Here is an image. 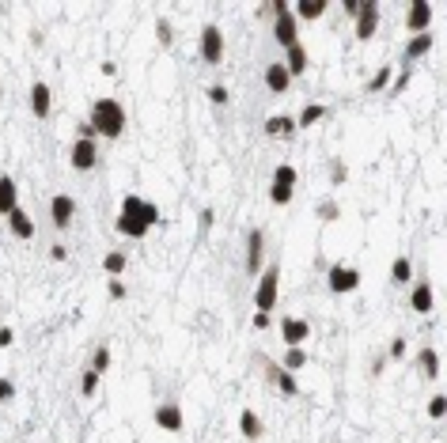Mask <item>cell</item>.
Segmentation results:
<instances>
[{"instance_id": "obj_35", "label": "cell", "mask_w": 447, "mask_h": 443, "mask_svg": "<svg viewBox=\"0 0 447 443\" xmlns=\"http://www.w3.org/2000/svg\"><path fill=\"white\" fill-rule=\"evenodd\" d=\"M315 216H319L322 224H333V220L341 216V209H338V201H322L319 209H315Z\"/></svg>"}, {"instance_id": "obj_26", "label": "cell", "mask_w": 447, "mask_h": 443, "mask_svg": "<svg viewBox=\"0 0 447 443\" xmlns=\"http://www.w3.org/2000/svg\"><path fill=\"white\" fill-rule=\"evenodd\" d=\"M239 432H243V439H262V417L254 409H243L239 413Z\"/></svg>"}, {"instance_id": "obj_31", "label": "cell", "mask_w": 447, "mask_h": 443, "mask_svg": "<svg viewBox=\"0 0 447 443\" xmlns=\"http://www.w3.org/2000/svg\"><path fill=\"white\" fill-rule=\"evenodd\" d=\"M425 413L432 421H443L447 417V394H432V398H428V405H425Z\"/></svg>"}, {"instance_id": "obj_21", "label": "cell", "mask_w": 447, "mask_h": 443, "mask_svg": "<svg viewBox=\"0 0 447 443\" xmlns=\"http://www.w3.org/2000/svg\"><path fill=\"white\" fill-rule=\"evenodd\" d=\"M12 209H20V186L12 175H0V212L8 216Z\"/></svg>"}, {"instance_id": "obj_33", "label": "cell", "mask_w": 447, "mask_h": 443, "mask_svg": "<svg viewBox=\"0 0 447 443\" xmlns=\"http://www.w3.org/2000/svg\"><path fill=\"white\" fill-rule=\"evenodd\" d=\"M106 367H110V348H106V345H99V348H95V356H91V372L106 375Z\"/></svg>"}, {"instance_id": "obj_47", "label": "cell", "mask_w": 447, "mask_h": 443, "mask_svg": "<svg viewBox=\"0 0 447 443\" xmlns=\"http://www.w3.org/2000/svg\"><path fill=\"white\" fill-rule=\"evenodd\" d=\"M0 443H4V439H0Z\"/></svg>"}, {"instance_id": "obj_13", "label": "cell", "mask_w": 447, "mask_h": 443, "mask_svg": "<svg viewBox=\"0 0 447 443\" xmlns=\"http://www.w3.org/2000/svg\"><path fill=\"white\" fill-rule=\"evenodd\" d=\"M50 216H53V228H57V231H69L72 228V216H76V201H72L69 193H53Z\"/></svg>"}, {"instance_id": "obj_29", "label": "cell", "mask_w": 447, "mask_h": 443, "mask_svg": "<svg viewBox=\"0 0 447 443\" xmlns=\"http://www.w3.org/2000/svg\"><path fill=\"white\" fill-rule=\"evenodd\" d=\"M125 250H110L106 258H102V273H110V277H118V273H125Z\"/></svg>"}, {"instance_id": "obj_22", "label": "cell", "mask_w": 447, "mask_h": 443, "mask_svg": "<svg viewBox=\"0 0 447 443\" xmlns=\"http://www.w3.org/2000/svg\"><path fill=\"white\" fill-rule=\"evenodd\" d=\"M8 228H12L15 239H34V220H31L23 209H12V212H8Z\"/></svg>"}, {"instance_id": "obj_32", "label": "cell", "mask_w": 447, "mask_h": 443, "mask_svg": "<svg viewBox=\"0 0 447 443\" xmlns=\"http://www.w3.org/2000/svg\"><path fill=\"white\" fill-rule=\"evenodd\" d=\"M95 390H99V372H91V367H88V372L80 375V394H83V398H91Z\"/></svg>"}, {"instance_id": "obj_3", "label": "cell", "mask_w": 447, "mask_h": 443, "mask_svg": "<svg viewBox=\"0 0 447 443\" xmlns=\"http://www.w3.org/2000/svg\"><path fill=\"white\" fill-rule=\"evenodd\" d=\"M296 167L292 163H277V171H273V182H269V201L277 205V209H284L288 201H292V193H296Z\"/></svg>"}, {"instance_id": "obj_41", "label": "cell", "mask_w": 447, "mask_h": 443, "mask_svg": "<svg viewBox=\"0 0 447 443\" xmlns=\"http://www.w3.org/2000/svg\"><path fill=\"white\" fill-rule=\"evenodd\" d=\"M387 356H390V360H402V356H406V337H402V334H398L394 341H390V348H387Z\"/></svg>"}, {"instance_id": "obj_38", "label": "cell", "mask_w": 447, "mask_h": 443, "mask_svg": "<svg viewBox=\"0 0 447 443\" xmlns=\"http://www.w3.org/2000/svg\"><path fill=\"white\" fill-rule=\"evenodd\" d=\"M205 95H209L212 107H224V102H228V88H224V83H209V88H205Z\"/></svg>"}, {"instance_id": "obj_42", "label": "cell", "mask_w": 447, "mask_h": 443, "mask_svg": "<svg viewBox=\"0 0 447 443\" xmlns=\"http://www.w3.org/2000/svg\"><path fill=\"white\" fill-rule=\"evenodd\" d=\"M106 292H110V299H125V296H129V288H125V285H122V280H118V277H110Z\"/></svg>"}, {"instance_id": "obj_34", "label": "cell", "mask_w": 447, "mask_h": 443, "mask_svg": "<svg viewBox=\"0 0 447 443\" xmlns=\"http://www.w3.org/2000/svg\"><path fill=\"white\" fill-rule=\"evenodd\" d=\"M390 80H394V72H390V69H379L376 76L368 80V88H364V91H383V88H390Z\"/></svg>"}, {"instance_id": "obj_1", "label": "cell", "mask_w": 447, "mask_h": 443, "mask_svg": "<svg viewBox=\"0 0 447 443\" xmlns=\"http://www.w3.org/2000/svg\"><path fill=\"white\" fill-rule=\"evenodd\" d=\"M91 129H95V137H106V140H118L125 133V107L118 99H95L91 102Z\"/></svg>"}, {"instance_id": "obj_15", "label": "cell", "mask_w": 447, "mask_h": 443, "mask_svg": "<svg viewBox=\"0 0 447 443\" xmlns=\"http://www.w3.org/2000/svg\"><path fill=\"white\" fill-rule=\"evenodd\" d=\"M50 110H53V91H50V83H46V80H34V83H31V114L39 118V121H46V118H50Z\"/></svg>"}, {"instance_id": "obj_14", "label": "cell", "mask_w": 447, "mask_h": 443, "mask_svg": "<svg viewBox=\"0 0 447 443\" xmlns=\"http://www.w3.org/2000/svg\"><path fill=\"white\" fill-rule=\"evenodd\" d=\"M156 424H160L163 432H182V424H186V417H182V405L179 402H160L156 405Z\"/></svg>"}, {"instance_id": "obj_4", "label": "cell", "mask_w": 447, "mask_h": 443, "mask_svg": "<svg viewBox=\"0 0 447 443\" xmlns=\"http://www.w3.org/2000/svg\"><path fill=\"white\" fill-rule=\"evenodd\" d=\"M326 288L333 296H349V292L360 288V269L357 266H345V261H333L330 273H326Z\"/></svg>"}, {"instance_id": "obj_7", "label": "cell", "mask_w": 447, "mask_h": 443, "mask_svg": "<svg viewBox=\"0 0 447 443\" xmlns=\"http://www.w3.org/2000/svg\"><path fill=\"white\" fill-rule=\"evenodd\" d=\"M266 269V231L254 228L247 235V273L250 277H262Z\"/></svg>"}, {"instance_id": "obj_8", "label": "cell", "mask_w": 447, "mask_h": 443, "mask_svg": "<svg viewBox=\"0 0 447 443\" xmlns=\"http://www.w3.org/2000/svg\"><path fill=\"white\" fill-rule=\"evenodd\" d=\"M379 31V4L376 0H360V12H357V42H371Z\"/></svg>"}, {"instance_id": "obj_5", "label": "cell", "mask_w": 447, "mask_h": 443, "mask_svg": "<svg viewBox=\"0 0 447 443\" xmlns=\"http://www.w3.org/2000/svg\"><path fill=\"white\" fill-rule=\"evenodd\" d=\"M198 50H201V61H205V64H220V61H224V31H220L216 23H205V27H201Z\"/></svg>"}, {"instance_id": "obj_12", "label": "cell", "mask_w": 447, "mask_h": 443, "mask_svg": "<svg viewBox=\"0 0 447 443\" xmlns=\"http://www.w3.org/2000/svg\"><path fill=\"white\" fill-rule=\"evenodd\" d=\"M281 337H284V348H303V341L311 337V326H307V318L284 315L281 318Z\"/></svg>"}, {"instance_id": "obj_36", "label": "cell", "mask_w": 447, "mask_h": 443, "mask_svg": "<svg viewBox=\"0 0 447 443\" xmlns=\"http://www.w3.org/2000/svg\"><path fill=\"white\" fill-rule=\"evenodd\" d=\"M345 178H349L345 159H330V182H333V186H345Z\"/></svg>"}, {"instance_id": "obj_28", "label": "cell", "mask_w": 447, "mask_h": 443, "mask_svg": "<svg viewBox=\"0 0 447 443\" xmlns=\"http://www.w3.org/2000/svg\"><path fill=\"white\" fill-rule=\"evenodd\" d=\"M390 280H394V285H406V280H413V261H409L406 254H398V258L390 261Z\"/></svg>"}, {"instance_id": "obj_20", "label": "cell", "mask_w": 447, "mask_h": 443, "mask_svg": "<svg viewBox=\"0 0 447 443\" xmlns=\"http://www.w3.org/2000/svg\"><path fill=\"white\" fill-rule=\"evenodd\" d=\"M307 64H311V57H307V46L303 42H296V46H288V50H284V69L292 72V80L303 76Z\"/></svg>"}, {"instance_id": "obj_30", "label": "cell", "mask_w": 447, "mask_h": 443, "mask_svg": "<svg viewBox=\"0 0 447 443\" xmlns=\"http://www.w3.org/2000/svg\"><path fill=\"white\" fill-rule=\"evenodd\" d=\"M281 367H284V372H300V367H307V353H303V348H284V360H281Z\"/></svg>"}, {"instance_id": "obj_39", "label": "cell", "mask_w": 447, "mask_h": 443, "mask_svg": "<svg viewBox=\"0 0 447 443\" xmlns=\"http://www.w3.org/2000/svg\"><path fill=\"white\" fill-rule=\"evenodd\" d=\"M406 83H409V64H406L402 72H398L394 80H390V95H402V91H406Z\"/></svg>"}, {"instance_id": "obj_2", "label": "cell", "mask_w": 447, "mask_h": 443, "mask_svg": "<svg viewBox=\"0 0 447 443\" xmlns=\"http://www.w3.org/2000/svg\"><path fill=\"white\" fill-rule=\"evenodd\" d=\"M277 296H281V266H266L262 277H258V285H254V311L273 315Z\"/></svg>"}, {"instance_id": "obj_18", "label": "cell", "mask_w": 447, "mask_h": 443, "mask_svg": "<svg viewBox=\"0 0 447 443\" xmlns=\"http://www.w3.org/2000/svg\"><path fill=\"white\" fill-rule=\"evenodd\" d=\"M436 46V34L432 31H425V34H409V42H406V53H402V61H421L428 50Z\"/></svg>"}, {"instance_id": "obj_11", "label": "cell", "mask_w": 447, "mask_h": 443, "mask_svg": "<svg viewBox=\"0 0 447 443\" xmlns=\"http://www.w3.org/2000/svg\"><path fill=\"white\" fill-rule=\"evenodd\" d=\"M258 360H262L266 375L277 383V390H281L284 398H296V394H300V383H296V375H292V372H284V367H281V364H273L269 356H258Z\"/></svg>"}, {"instance_id": "obj_23", "label": "cell", "mask_w": 447, "mask_h": 443, "mask_svg": "<svg viewBox=\"0 0 447 443\" xmlns=\"http://www.w3.org/2000/svg\"><path fill=\"white\" fill-rule=\"evenodd\" d=\"M417 367H421L425 379H440V353H436L432 345H425L421 353H417Z\"/></svg>"}, {"instance_id": "obj_27", "label": "cell", "mask_w": 447, "mask_h": 443, "mask_svg": "<svg viewBox=\"0 0 447 443\" xmlns=\"http://www.w3.org/2000/svg\"><path fill=\"white\" fill-rule=\"evenodd\" d=\"M322 118H326V107H322V102H307L300 114H296V125H300V129H311V125H319Z\"/></svg>"}, {"instance_id": "obj_9", "label": "cell", "mask_w": 447, "mask_h": 443, "mask_svg": "<svg viewBox=\"0 0 447 443\" xmlns=\"http://www.w3.org/2000/svg\"><path fill=\"white\" fill-rule=\"evenodd\" d=\"M122 212H129V216H141V220L148 224V228H156V224H163V216H160V205L144 201V197H137V193H125V197H122Z\"/></svg>"}, {"instance_id": "obj_16", "label": "cell", "mask_w": 447, "mask_h": 443, "mask_svg": "<svg viewBox=\"0 0 447 443\" xmlns=\"http://www.w3.org/2000/svg\"><path fill=\"white\" fill-rule=\"evenodd\" d=\"M266 88L273 91V95H288V88H292V72L284 69V61H269L266 64Z\"/></svg>"}, {"instance_id": "obj_24", "label": "cell", "mask_w": 447, "mask_h": 443, "mask_svg": "<svg viewBox=\"0 0 447 443\" xmlns=\"http://www.w3.org/2000/svg\"><path fill=\"white\" fill-rule=\"evenodd\" d=\"M296 114H273V118H266V133L269 137H292L296 133Z\"/></svg>"}, {"instance_id": "obj_10", "label": "cell", "mask_w": 447, "mask_h": 443, "mask_svg": "<svg viewBox=\"0 0 447 443\" xmlns=\"http://www.w3.org/2000/svg\"><path fill=\"white\" fill-rule=\"evenodd\" d=\"M432 20H436V12H432L428 0H409V12H406V31L409 34H425L428 27H432Z\"/></svg>"}, {"instance_id": "obj_45", "label": "cell", "mask_w": 447, "mask_h": 443, "mask_svg": "<svg viewBox=\"0 0 447 443\" xmlns=\"http://www.w3.org/2000/svg\"><path fill=\"white\" fill-rule=\"evenodd\" d=\"M212 220H216V216H212V209H201V231H209Z\"/></svg>"}, {"instance_id": "obj_6", "label": "cell", "mask_w": 447, "mask_h": 443, "mask_svg": "<svg viewBox=\"0 0 447 443\" xmlns=\"http://www.w3.org/2000/svg\"><path fill=\"white\" fill-rule=\"evenodd\" d=\"M69 163H72V171H95V163H99V140L76 137V140H72V148H69Z\"/></svg>"}, {"instance_id": "obj_17", "label": "cell", "mask_w": 447, "mask_h": 443, "mask_svg": "<svg viewBox=\"0 0 447 443\" xmlns=\"http://www.w3.org/2000/svg\"><path fill=\"white\" fill-rule=\"evenodd\" d=\"M409 307H413L417 315H428V311L436 307V296H432V285H428V280H417V285L409 288Z\"/></svg>"}, {"instance_id": "obj_46", "label": "cell", "mask_w": 447, "mask_h": 443, "mask_svg": "<svg viewBox=\"0 0 447 443\" xmlns=\"http://www.w3.org/2000/svg\"><path fill=\"white\" fill-rule=\"evenodd\" d=\"M50 258H53V261H64V258H69V250H64V247H53Z\"/></svg>"}, {"instance_id": "obj_44", "label": "cell", "mask_w": 447, "mask_h": 443, "mask_svg": "<svg viewBox=\"0 0 447 443\" xmlns=\"http://www.w3.org/2000/svg\"><path fill=\"white\" fill-rule=\"evenodd\" d=\"M15 341V334H12V326H0V348H8Z\"/></svg>"}, {"instance_id": "obj_43", "label": "cell", "mask_w": 447, "mask_h": 443, "mask_svg": "<svg viewBox=\"0 0 447 443\" xmlns=\"http://www.w3.org/2000/svg\"><path fill=\"white\" fill-rule=\"evenodd\" d=\"M273 326V315H262V311H254V329H269Z\"/></svg>"}, {"instance_id": "obj_37", "label": "cell", "mask_w": 447, "mask_h": 443, "mask_svg": "<svg viewBox=\"0 0 447 443\" xmlns=\"http://www.w3.org/2000/svg\"><path fill=\"white\" fill-rule=\"evenodd\" d=\"M156 39H160V46H163V50H167V46L174 42V27L167 23V20H156Z\"/></svg>"}, {"instance_id": "obj_25", "label": "cell", "mask_w": 447, "mask_h": 443, "mask_svg": "<svg viewBox=\"0 0 447 443\" xmlns=\"http://www.w3.org/2000/svg\"><path fill=\"white\" fill-rule=\"evenodd\" d=\"M326 8H330L326 0H296L292 12H296V20H322Z\"/></svg>"}, {"instance_id": "obj_40", "label": "cell", "mask_w": 447, "mask_h": 443, "mask_svg": "<svg viewBox=\"0 0 447 443\" xmlns=\"http://www.w3.org/2000/svg\"><path fill=\"white\" fill-rule=\"evenodd\" d=\"M12 398H15V383L8 379V375H0V405L12 402Z\"/></svg>"}, {"instance_id": "obj_19", "label": "cell", "mask_w": 447, "mask_h": 443, "mask_svg": "<svg viewBox=\"0 0 447 443\" xmlns=\"http://www.w3.org/2000/svg\"><path fill=\"white\" fill-rule=\"evenodd\" d=\"M114 228H118V235H125V239H144V235L152 231V228L141 220V216H129V212H118Z\"/></svg>"}]
</instances>
